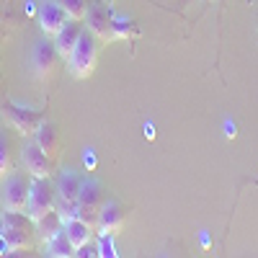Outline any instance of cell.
<instances>
[{"instance_id":"52a82bcc","label":"cell","mask_w":258,"mask_h":258,"mask_svg":"<svg viewBox=\"0 0 258 258\" xmlns=\"http://www.w3.org/2000/svg\"><path fill=\"white\" fill-rule=\"evenodd\" d=\"M21 160H24V168H26V173L31 178H49V173H52V158L34 140L24 142V147H21Z\"/></svg>"},{"instance_id":"2e32d148","label":"cell","mask_w":258,"mask_h":258,"mask_svg":"<svg viewBox=\"0 0 258 258\" xmlns=\"http://www.w3.org/2000/svg\"><path fill=\"white\" fill-rule=\"evenodd\" d=\"M31 137H34V142H36L41 150H44L49 158L57 155V145H59V142H57V129H54L52 124H44V121H41Z\"/></svg>"},{"instance_id":"9a60e30c","label":"cell","mask_w":258,"mask_h":258,"mask_svg":"<svg viewBox=\"0 0 258 258\" xmlns=\"http://www.w3.org/2000/svg\"><path fill=\"white\" fill-rule=\"evenodd\" d=\"M140 36V26L135 24L132 18L114 13L111 18V39H121V41H135Z\"/></svg>"},{"instance_id":"30bf717a","label":"cell","mask_w":258,"mask_h":258,"mask_svg":"<svg viewBox=\"0 0 258 258\" xmlns=\"http://www.w3.org/2000/svg\"><path fill=\"white\" fill-rule=\"evenodd\" d=\"M64 24H68V13L59 6V0H44L39 6V29L44 36H54Z\"/></svg>"},{"instance_id":"3957f363","label":"cell","mask_w":258,"mask_h":258,"mask_svg":"<svg viewBox=\"0 0 258 258\" xmlns=\"http://www.w3.org/2000/svg\"><path fill=\"white\" fill-rule=\"evenodd\" d=\"M54 204H57V194L49 186V178H31V183H29V207H26L29 220L31 222L41 220L47 212L54 209Z\"/></svg>"},{"instance_id":"7c38bea8","label":"cell","mask_w":258,"mask_h":258,"mask_svg":"<svg viewBox=\"0 0 258 258\" xmlns=\"http://www.w3.org/2000/svg\"><path fill=\"white\" fill-rule=\"evenodd\" d=\"M80 173L73 168H64L59 170V176L54 181V194H57V199H64V202H78V194H80Z\"/></svg>"},{"instance_id":"e0dca14e","label":"cell","mask_w":258,"mask_h":258,"mask_svg":"<svg viewBox=\"0 0 258 258\" xmlns=\"http://www.w3.org/2000/svg\"><path fill=\"white\" fill-rule=\"evenodd\" d=\"M47 243V253L49 255H54V258H68V255H75V248H73V243L68 240V235H64V230H59L57 235H52L49 240H44Z\"/></svg>"},{"instance_id":"ffe728a7","label":"cell","mask_w":258,"mask_h":258,"mask_svg":"<svg viewBox=\"0 0 258 258\" xmlns=\"http://www.w3.org/2000/svg\"><path fill=\"white\" fill-rule=\"evenodd\" d=\"M11 173V153H8V140L0 135V178Z\"/></svg>"},{"instance_id":"6da1fadb","label":"cell","mask_w":258,"mask_h":258,"mask_svg":"<svg viewBox=\"0 0 258 258\" xmlns=\"http://www.w3.org/2000/svg\"><path fill=\"white\" fill-rule=\"evenodd\" d=\"M98 44H101V41L88 29H83L78 44H75V49H73V54L68 59V70L73 73V78L85 80V78L93 75L96 62H98Z\"/></svg>"},{"instance_id":"8992f818","label":"cell","mask_w":258,"mask_h":258,"mask_svg":"<svg viewBox=\"0 0 258 258\" xmlns=\"http://www.w3.org/2000/svg\"><path fill=\"white\" fill-rule=\"evenodd\" d=\"M103 204V188L93 178H83L80 194H78V209H80V220L96 225L98 220V209Z\"/></svg>"},{"instance_id":"8fae6325","label":"cell","mask_w":258,"mask_h":258,"mask_svg":"<svg viewBox=\"0 0 258 258\" xmlns=\"http://www.w3.org/2000/svg\"><path fill=\"white\" fill-rule=\"evenodd\" d=\"M83 29H85V26L80 24V21H68V24H64V26L52 36L59 59H64V62L70 59V54H73V49H75V44H78V39H80Z\"/></svg>"},{"instance_id":"44dd1931","label":"cell","mask_w":258,"mask_h":258,"mask_svg":"<svg viewBox=\"0 0 258 258\" xmlns=\"http://www.w3.org/2000/svg\"><path fill=\"white\" fill-rule=\"evenodd\" d=\"M98 255L101 258H114L116 253H114V245H111V235H103V240H101V245H98Z\"/></svg>"},{"instance_id":"4fadbf2b","label":"cell","mask_w":258,"mask_h":258,"mask_svg":"<svg viewBox=\"0 0 258 258\" xmlns=\"http://www.w3.org/2000/svg\"><path fill=\"white\" fill-rule=\"evenodd\" d=\"M0 235H3V243H6V250H8V253L24 250V248H29V245H31L26 225L8 222V225H3V232H0Z\"/></svg>"},{"instance_id":"5bb4252c","label":"cell","mask_w":258,"mask_h":258,"mask_svg":"<svg viewBox=\"0 0 258 258\" xmlns=\"http://www.w3.org/2000/svg\"><path fill=\"white\" fill-rule=\"evenodd\" d=\"M62 230H64V235H68V240L73 243L75 250L83 248L85 243H91V238H93V225L85 222V220H80V217L68 220V222L62 225Z\"/></svg>"},{"instance_id":"ac0fdd59","label":"cell","mask_w":258,"mask_h":258,"mask_svg":"<svg viewBox=\"0 0 258 258\" xmlns=\"http://www.w3.org/2000/svg\"><path fill=\"white\" fill-rule=\"evenodd\" d=\"M34 225H36V230L41 232V238H44V240H49L52 235H57V232L62 230V220H59V214H57V209L47 212L44 217H41V220H36Z\"/></svg>"},{"instance_id":"d6986e66","label":"cell","mask_w":258,"mask_h":258,"mask_svg":"<svg viewBox=\"0 0 258 258\" xmlns=\"http://www.w3.org/2000/svg\"><path fill=\"white\" fill-rule=\"evenodd\" d=\"M59 6L68 13V21H85L88 13V0H59Z\"/></svg>"},{"instance_id":"7a4b0ae2","label":"cell","mask_w":258,"mask_h":258,"mask_svg":"<svg viewBox=\"0 0 258 258\" xmlns=\"http://www.w3.org/2000/svg\"><path fill=\"white\" fill-rule=\"evenodd\" d=\"M0 202H3V212H13V214H24L29 207V183L21 173H11L6 176V183L0 188Z\"/></svg>"},{"instance_id":"ba28073f","label":"cell","mask_w":258,"mask_h":258,"mask_svg":"<svg viewBox=\"0 0 258 258\" xmlns=\"http://www.w3.org/2000/svg\"><path fill=\"white\" fill-rule=\"evenodd\" d=\"M111 18L114 11L103 3H91L88 13H85V29H88L101 44H109L111 41Z\"/></svg>"},{"instance_id":"277c9868","label":"cell","mask_w":258,"mask_h":258,"mask_svg":"<svg viewBox=\"0 0 258 258\" xmlns=\"http://www.w3.org/2000/svg\"><path fill=\"white\" fill-rule=\"evenodd\" d=\"M3 116L8 119V124L16 129V132L24 135V137H31L36 132V126L41 124V111L29 109V106H21V103H13V101L3 103Z\"/></svg>"},{"instance_id":"9c48e42d","label":"cell","mask_w":258,"mask_h":258,"mask_svg":"<svg viewBox=\"0 0 258 258\" xmlns=\"http://www.w3.org/2000/svg\"><path fill=\"white\" fill-rule=\"evenodd\" d=\"M96 225H98L101 235H111V238H114V235L121 232V227L126 225V209L119 202H103L101 209H98Z\"/></svg>"},{"instance_id":"5b68a950","label":"cell","mask_w":258,"mask_h":258,"mask_svg":"<svg viewBox=\"0 0 258 258\" xmlns=\"http://www.w3.org/2000/svg\"><path fill=\"white\" fill-rule=\"evenodd\" d=\"M57 62H59V54H57V47L49 36L39 39L34 49H31V68H34V75L39 80H49L57 70Z\"/></svg>"}]
</instances>
